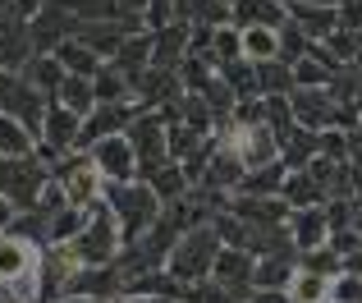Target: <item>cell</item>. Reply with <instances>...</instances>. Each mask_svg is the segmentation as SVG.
I'll use <instances>...</instances> for the list:
<instances>
[{"label": "cell", "mask_w": 362, "mask_h": 303, "mask_svg": "<svg viewBox=\"0 0 362 303\" xmlns=\"http://www.w3.org/2000/svg\"><path fill=\"white\" fill-rule=\"evenodd\" d=\"M5 234H9V239L33 244V248L42 253V248H51V216H42L37 207H28V212H14V221L5 225Z\"/></svg>", "instance_id": "obj_18"}, {"label": "cell", "mask_w": 362, "mask_h": 303, "mask_svg": "<svg viewBox=\"0 0 362 303\" xmlns=\"http://www.w3.org/2000/svg\"><path fill=\"white\" fill-rule=\"evenodd\" d=\"M51 179L64 188V198H69L74 207H97L101 193H106V179H101L92 152H64L51 166Z\"/></svg>", "instance_id": "obj_4"}, {"label": "cell", "mask_w": 362, "mask_h": 303, "mask_svg": "<svg viewBox=\"0 0 362 303\" xmlns=\"http://www.w3.org/2000/svg\"><path fill=\"white\" fill-rule=\"evenodd\" d=\"M92 161H97V170H101L106 184H133V179H138V152L129 147L124 134L101 138V143L92 147Z\"/></svg>", "instance_id": "obj_11"}, {"label": "cell", "mask_w": 362, "mask_h": 303, "mask_svg": "<svg viewBox=\"0 0 362 303\" xmlns=\"http://www.w3.org/2000/svg\"><path fill=\"white\" fill-rule=\"evenodd\" d=\"M18 74H23V79L33 83L37 92H46L51 101H55V92H60V83L69 79V74H64V64L55 60V55H33V60H28V64H23Z\"/></svg>", "instance_id": "obj_24"}, {"label": "cell", "mask_w": 362, "mask_h": 303, "mask_svg": "<svg viewBox=\"0 0 362 303\" xmlns=\"http://www.w3.org/2000/svg\"><path fill=\"white\" fill-rule=\"evenodd\" d=\"M280 5H293V0H280Z\"/></svg>", "instance_id": "obj_49"}, {"label": "cell", "mask_w": 362, "mask_h": 303, "mask_svg": "<svg viewBox=\"0 0 362 303\" xmlns=\"http://www.w3.org/2000/svg\"><path fill=\"white\" fill-rule=\"evenodd\" d=\"M88 216H92V207H74V202H64L60 212L51 216V244H74L83 230H88Z\"/></svg>", "instance_id": "obj_31"}, {"label": "cell", "mask_w": 362, "mask_h": 303, "mask_svg": "<svg viewBox=\"0 0 362 303\" xmlns=\"http://www.w3.org/2000/svg\"><path fill=\"white\" fill-rule=\"evenodd\" d=\"M138 120V101H110V106H97L88 120H83V134H78V152H92L101 138H115Z\"/></svg>", "instance_id": "obj_10"}, {"label": "cell", "mask_w": 362, "mask_h": 303, "mask_svg": "<svg viewBox=\"0 0 362 303\" xmlns=\"http://www.w3.org/2000/svg\"><path fill=\"white\" fill-rule=\"evenodd\" d=\"M284 202L293 207V212H298V207H326L330 198H326V188L317 184V179L308 175V170H289V179H284Z\"/></svg>", "instance_id": "obj_25"}, {"label": "cell", "mask_w": 362, "mask_h": 303, "mask_svg": "<svg viewBox=\"0 0 362 303\" xmlns=\"http://www.w3.org/2000/svg\"><path fill=\"white\" fill-rule=\"evenodd\" d=\"M78 134H83V115H74V110L60 106V101H51L46 125H42V143L64 156V152H78Z\"/></svg>", "instance_id": "obj_14"}, {"label": "cell", "mask_w": 362, "mask_h": 303, "mask_svg": "<svg viewBox=\"0 0 362 303\" xmlns=\"http://www.w3.org/2000/svg\"><path fill=\"white\" fill-rule=\"evenodd\" d=\"M55 60L64 64V74H78V79H97V69L106 60H101L97 51H88V46L78 42V37H69V42H60V51H55Z\"/></svg>", "instance_id": "obj_30"}, {"label": "cell", "mask_w": 362, "mask_h": 303, "mask_svg": "<svg viewBox=\"0 0 362 303\" xmlns=\"http://www.w3.org/2000/svg\"><path fill=\"white\" fill-rule=\"evenodd\" d=\"M101 202L110 207V216H115L124 248L138 244L142 234L160 221V212H165V202H160V198L151 193V184H142V179H133V184H106Z\"/></svg>", "instance_id": "obj_1"}, {"label": "cell", "mask_w": 362, "mask_h": 303, "mask_svg": "<svg viewBox=\"0 0 362 303\" xmlns=\"http://www.w3.org/2000/svg\"><path fill=\"white\" fill-rule=\"evenodd\" d=\"M293 271H298V253H280V258H257L252 290H289Z\"/></svg>", "instance_id": "obj_20"}, {"label": "cell", "mask_w": 362, "mask_h": 303, "mask_svg": "<svg viewBox=\"0 0 362 303\" xmlns=\"http://www.w3.org/2000/svg\"><path fill=\"white\" fill-rule=\"evenodd\" d=\"M284 179H289L284 161H271V166H262V170H247L239 193H247V198H280L284 193Z\"/></svg>", "instance_id": "obj_29"}, {"label": "cell", "mask_w": 362, "mask_h": 303, "mask_svg": "<svg viewBox=\"0 0 362 303\" xmlns=\"http://www.w3.org/2000/svg\"><path fill=\"white\" fill-rule=\"evenodd\" d=\"M243 161L234 156L230 147H216V156H211V166H206V179H202V188H211V193H234V188H243Z\"/></svg>", "instance_id": "obj_17"}, {"label": "cell", "mask_w": 362, "mask_h": 303, "mask_svg": "<svg viewBox=\"0 0 362 303\" xmlns=\"http://www.w3.org/2000/svg\"><path fill=\"white\" fill-rule=\"evenodd\" d=\"M298 267L303 271H317V276H330V280L344 276V258H339L330 244H326V248H312V253H298Z\"/></svg>", "instance_id": "obj_38"}, {"label": "cell", "mask_w": 362, "mask_h": 303, "mask_svg": "<svg viewBox=\"0 0 362 303\" xmlns=\"http://www.w3.org/2000/svg\"><path fill=\"white\" fill-rule=\"evenodd\" d=\"M330 285L335 280L330 276H317V271H293V280H289V299L293 303H330Z\"/></svg>", "instance_id": "obj_32"}, {"label": "cell", "mask_w": 362, "mask_h": 303, "mask_svg": "<svg viewBox=\"0 0 362 303\" xmlns=\"http://www.w3.org/2000/svg\"><path fill=\"white\" fill-rule=\"evenodd\" d=\"M252 303H293V299H289V290H257Z\"/></svg>", "instance_id": "obj_43"}, {"label": "cell", "mask_w": 362, "mask_h": 303, "mask_svg": "<svg viewBox=\"0 0 362 303\" xmlns=\"http://www.w3.org/2000/svg\"><path fill=\"white\" fill-rule=\"evenodd\" d=\"M289 239L298 253H312V248H326L330 244V221H326V207H298L289 216Z\"/></svg>", "instance_id": "obj_13"}, {"label": "cell", "mask_w": 362, "mask_h": 303, "mask_svg": "<svg viewBox=\"0 0 362 303\" xmlns=\"http://www.w3.org/2000/svg\"><path fill=\"white\" fill-rule=\"evenodd\" d=\"M221 248H225L221 234H216L211 225H197V230L179 234L165 271L179 280V285H202V280H211V267H216V253H221Z\"/></svg>", "instance_id": "obj_2"}, {"label": "cell", "mask_w": 362, "mask_h": 303, "mask_svg": "<svg viewBox=\"0 0 362 303\" xmlns=\"http://www.w3.org/2000/svg\"><path fill=\"white\" fill-rule=\"evenodd\" d=\"M234 60H243V33L239 28H216V37H211V64H216V74L225 69V64H234Z\"/></svg>", "instance_id": "obj_36"}, {"label": "cell", "mask_w": 362, "mask_h": 303, "mask_svg": "<svg viewBox=\"0 0 362 303\" xmlns=\"http://www.w3.org/2000/svg\"><path fill=\"white\" fill-rule=\"evenodd\" d=\"M289 101H293V120H298L303 129H312V134H321V129H335L339 106H335V97H330L326 88H293Z\"/></svg>", "instance_id": "obj_12"}, {"label": "cell", "mask_w": 362, "mask_h": 303, "mask_svg": "<svg viewBox=\"0 0 362 303\" xmlns=\"http://www.w3.org/2000/svg\"><path fill=\"white\" fill-rule=\"evenodd\" d=\"M28 33H33V51L37 55H55L60 42H69L78 33V18L64 9V0H51L37 18H28Z\"/></svg>", "instance_id": "obj_7"}, {"label": "cell", "mask_w": 362, "mask_h": 303, "mask_svg": "<svg viewBox=\"0 0 362 303\" xmlns=\"http://www.w3.org/2000/svg\"><path fill=\"white\" fill-rule=\"evenodd\" d=\"M142 184H151V193L160 198V202H179V198H188L193 193V184H188V175H184V166L179 161H165V166H156Z\"/></svg>", "instance_id": "obj_22"}, {"label": "cell", "mask_w": 362, "mask_h": 303, "mask_svg": "<svg viewBox=\"0 0 362 303\" xmlns=\"http://www.w3.org/2000/svg\"><path fill=\"white\" fill-rule=\"evenodd\" d=\"M64 248L74 253L78 267H115L119 253H124V239H119V225H115V216H110V207L106 202L92 207L88 230H83L74 244H64Z\"/></svg>", "instance_id": "obj_3"}, {"label": "cell", "mask_w": 362, "mask_h": 303, "mask_svg": "<svg viewBox=\"0 0 362 303\" xmlns=\"http://www.w3.org/2000/svg\"><path fill=\"white\" fill-rule=\"evenodd\" d=\"M308 51H312V37H308V33H303V28L289 18V23L280 28V60H284V64H298Z\"/></svg>", "instance_id": "obj_39"}, {"label": "cell", "mask_w": 362, "mask_h": 303, "mask_svg": "<svg viewBox=\"0 0 362 303\" xmlns=\"http://www.w3.org/2000/svg\"><path fill=\"white\" fill-rule=\"evenodd\" d=\"M37 258H42V253H37L33 244L0 234V285H9V280L23 276V271H33V267H37Z\"/></svg>", "instance_id": "obj_21"}, {"label": "cell", "mask_w": 362, "mask_h": 303, "mask_svg": "<svg viewBox=\"0 0 362 303\" xmlns=\"http://www.w3.org/2000/svg\"><path fill=\"white\" fill-rule=\"evenodd\" d=\"M151 37H156L151 64H156V69H175L179 74V64L188 60V37H193V23H170V28H160V33H151Z\"/></svg>", "instance_id": "obj_15"}, {"label": "cell", "mask_w": 362, "mask_h": 303, "mask_svg": "<svg viewBox=\"0 0 362 303\" xmlns=\"http://www.w3.org/2000/svg\"><path fill=\"white\" fill-rule=\"evenodd\" d=\"M339 28L344 33H362V0H344L339 5Z\"/></svg>", "instance_id": "obj_42"}, {"label": "cell", "mask_w": 362, "mask_h": 303, "mask_svg": "<svg viewBox=\"0 0 362 303\" xmlns=\"http://www.w3.org/2000/svg\"><path fill=\"white\" fill-rule=\"evenodd\" d=\"M289 18L312 37V42H330V37L339 33V9H321V5H308V0H293Z\"/></svg>", "instance_id": "obj_16"}, {"label": "cell", "mask_w": 362, "mask_h": 303, "mask_svg": "<svg viewBox=\"0 0 362 303\" xmlns=\"http://www.w3.org/2000/svg\"><path fill=\"white\" fill-rule=\"evenodd\" d=\"M0 303H18L14 295H9V285H0Z\"/></svg>", "instance_id": "obj_48"}, {"label": "cell", "mask_w": 362, "mask_h": 303, "mask_svg": "<svg viewBox=\"0 0 362 303\" xmlns=\"http://www.w3.org/2000/svg\"><path fill=\"white\" fill-rule=\"evenodd\" d=\"M46 5H51V0H14V9H18L23 18H37V14H42Z\"/></svg>", "instance_id": "obj_44"}, {"label": "cell", "mask_w": 362, "mask_h": 303, "mask_svg": "<svg viewBox=\"0 0 362 303\" xmlns=\"http://www.w3.org/2000/svg\"><path fill=\"white\" fill-rule=\"evenodd\" d=\"M55 101H60L64 110H74V115H83V120H88L92 110L101 106V101H97V88H92V79H78V74H69V79L60 83Z\"/></svg>", "instance_id": "obj_27"}, {"label": "cell", "mask_w": 362, "mask_h": 303, "mask_svg": "<svg viewBox=\"0 0 362 303\" xmlns=\"http://www.w3.org/2000/svg\"><path fill=\"white\" fill-rule=\"evenodd\" d=\"M33 152H37V138L14 115L0 110V156H33Z\"/></svg>", "instance_id": "obj_33"}, {"label": "cell", "mask_w": 362, "mask_h": 303, "mask_svg": "<svg viewBox=\"0 0 362 303\" xmlns=\"http://www.w3.org/2000/svg\"><path fill=\"white\" fill-rule=\"evenodd\" d=\"M330 248H335L339 258H354V253L362 248V234L358 230H335V234H330Z\"/></svg>", "instance_id": "obj_41"}, {"label": "cell", "mask_w": 362, "mask_h": 303, "mask_svg": "<svg viewBox=\"0 0 362 303\" xmlns=\"http://www.w3.org/2000/svg\"><path fill=\"white\" fill-rule=\"evenodd\" d=\"M92 88H97V101H101V106H110V101H133V79L119 69L115 60H106V64L97 69Z\"/></svg>", "instance_id": "obj_28"}, {"label": "cell", "mask_w": 362, "mask_h": 303, "mask_svg": "<svg viewBox=\"0 0 362 303\" xmlns=\"http://www.w3.org/2000/svg\"><path fill=\"white\" fill-rule=\"evenodd\" d=\"M243 33V55L252 64H262V60H280V28H266V23H247L239 28Z\"/></svg>", "instance_id": "obj_26"}, {"label": "cell", "mask_w": 362, "mask_h": 303, "mask_svg": "<svg viewBox=\"0 0 362 303\" xmlns=\"http://www.w3.org/2000/svg\"><path fill=\"white\" fill-rule=\"evenodd\" d=\"M0 110L14 115L18 125L42 143V125H46V110H51V97L37 92L23 74H5V69H0Z\"/></svg>", "instance_id": "obj_6"}, {"label": "cell", "mask_w": 362, "mask_h": 303, "mask_svg": "<svg viewBox=\"0 0 362 303\" xmlns=\"http://www.w3.org/2000/svg\"><path fill=\"white\" fill-rule=\"evenodd\" d=\"M9 221H14V202L0 193V234H5V225H9Z\"/></svg>", "instance_id": "obj_45"}, {"label": "cell", "mask_w": 362, "mask_h": 303, "mask_svg": "<svg viewBox=\"0 0 362 303\" xmlns=\"http://www.w3.org/2000/svg\"><path fill=\"white\" fill-rule=\"evenodd\" d=\"M308 5H321V9H339L344 0H308Z\"/></svg>", "instance_id": "obj_47"}, {"label": "cell", "mask_w": 362, "mask_h": 303, "mask_svg": "<svg viewBox=\"0 0 362 303\" xmlns=\"http://www.w3.org/2000/svg\"><path fill=\"white\" fill-rule=\"evenodd\" d=\"M124 138L138 152V166L142 161H170V125L160 110H138V120L124 129Z\"/></svg>", "instance_id": "obj_8"}, {"label": "cell", "mask_w": 362, "mask_h": 303, "mask_svg": "<svg viewBox=\"0 0 362 303\" xmlns=\"http://www.w3.org/2000/svg\"><path fill=\"white\" fill-rule=\"evenodd\" d=\"M151 51H156V37H151V33H133V37H129V42H124V46H119V55H115V64H119V69H124V74H129V79H133V83H138V79H142V74H147V69H151Z\"/></svg>", "instance_id": "obj_23"}, {"label": "cell", "mask_w": 362, "mask_h": 303, "mask_svg": "<svg viewBox=\"0 0 362 303\" xmlns=\"http://www.w3.org/2000/svg\"><path fill=\"white\" fill-rule=\"evenodd\" d=\"M221 79L234 88V97H239V101H247V97H262V83H257V64L247 60V55H243V60H234V64H225V69H221Z\"/></svg>", "instance_id": "obj_35"}, {"label": "cell", "mask_w": 362, "mask_h": 303, "mask_svg": "<svg viewBox=\"0 0 362 303\" xmlns=\"http://www.w3.org/2000/svg\"><path fill=\"white\" fill-rule=\"evenodd\" d=\"M202 143H206V134H197L188 125H170V161H188Z\"/></svg>", "instance_id": "obj_40"}, {"label": "cell", "mask_w": 362, "mask_h": 303, "mask_svg": "<svg viewBox=\"0 0 362 303\" xmlns=\"http://www.w3.org/2000/svg\"><path fill=\"white\" fill-rule=\"evenodd\" d=\"M110 303H170V299H142V295H119V299H110Z\"/></svg>", "instance_id": "obj_46"}, {"label": "cell", "mask_w": 362, "mask_h": 303, "mask_svg": "<svg viewBox=\"0 0 362 303\" xmlns=\"http://www.w3.org/2000/svg\"><path fill=\"white\" fill-rule=\"evenodd\" d=\"M64 9H69L78 23H97V18H124L119 0H64ZM142 23V18H138Z\"/></svg>", "instance_id": "obj_37"}, {"label": "cell", "mask_w": 362, "mask_h": 303, "mask_svg": "<svg viewBox=\"0 0 362 303\" xmlns=\"http://www.w3.org/2000/svg\"><path fill=\"white\" fill-rule=\"evenodd\" d=\"M225 5H230V0H225Z\"/></svg>", "instance_id": "obj_50"}, {"label": "cell", "mask_w": 362, "mask_h": 303, "mask_svg": "<svg viewBox=\"0 0 362 303\" xmlns=\"http://www.w3.org/2000/svg\"><path fill=\"white\" fill-rule=\"evenodd\" d=\"M321 156V134H312V129H293L289 138H280V161L284 170H308V161Z\"/></svg>", "instance_id": "obj_19"}, {"label": "cell", "mask_w": 362, "mask_h": 303, "mask_svg": "<svg viewBox=\"0 0 362 303\" xmlns=\"http://www.w3.org/2000/svg\"><path fill=\"white\" fill-rule=\"evenodd\" d=\"M257 83H262V97H289L293 92V64L262 60L257 64Z\"/></svg>", "instance_id": "obj_34"}, {"label": "cell", "mask_w": 362, "mask_h": 303, "mask_svg": "<svg viewBox=\"0 0 362 303\" xmlns=\"http://www.w3.org/2000/svg\"><path fill=\"white\" fill-rule=\"evenodd\" d=\"M46 184H51V166L37 161V152L33 156H0V193L14 202V212H28Z\"/></svg>", "instance_id": "obj_5"}, {"label": "cell", "mask_w": 362, "mask_h": 303, "mask_svg": "<svg viewBox=\"0 0 362 303\" xmlns=\"http://www.w3.org/2000/svg\"><path fill=\"white\" fill-rule=\"evenodd\" d=\"M252 271H257V258L247 248H221L216 253V267H211V280L221 290H230L234 299H243V303H252Z\"/></svg>", "instance_id": "obj_9"}]
</instances>
